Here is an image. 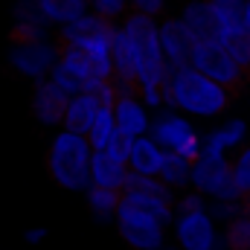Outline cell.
<instances>
[{
  "instance_id": "6da1fadb",
  "label": "cell",
  "mask_w": 250,
  "mask_h": 250,
  "mask_svg": "<svg viewBox=\"0 0 250 250\" xmlns=\"http://www.w3.org/2000/svg\"><path fill=\"white\" fill-rule=\"evenodd\" d=\"M163 99L184 108L189 114H198V117H215L227 108L230 102V93L215 84L212 79L201 76L198 70L184 67V70H175L169 73V82L163 87Z\"/></svg>"
},
{
  "instance_id": "7a4b0ae2",
  "label": "cell",
  "mask_w": 250,
  "mask_h": 250,
  "mask_svg": "<svg viewBox=\"0 0 250 250\" xmlns=\"http://www.w3.org/2000/svg\"><path fill=\"white\" fill-rule=\"evenodd\" d=\"M125 35L134 47V59H137V84L143 90L148 87H166L169 82V67L163 59V50H160V32H157V23L148 18V15H128L125 21Z\"/></svg>"
},
{
  "instance_id": "3957f363",
  "label": "cell",
  "mask_w": 250,
  "mask_h": 250,
  "mask_svg": "<svg viewBox=\"0 0 250 250\" xmlns=\"http://www.w3.org/2000/svg\"><path fill=\"white\" fill-rule=\"evenodd\" d=\"M90 157L93 151L87 140L64 131L56 137L50 148V175L64 189H87L90 187Z\"/></svg>"
},
{
  "instance_id": "277c9868",
  "label": "cell",
  "mask_w": 250,
  "mask_h": 250,
  "mask_svg": "<svg viewBox=\"0 0 250 250\" xmlns=\"http://www.w3.org/2000/svg\"><path fill=\"white\" fill-rule=\"evenodd\" d=\"M189 67L198 70L201 76L212 79L215 84H221L230 96L239 93L250 82L248 76H245V70L233 62V56L218 41H195L192 56H189Z\"/></svg>"
},
{
  "instance_id": "5b68a950",
  "label": "cell",
  "mask_w": 250,
  "mask_h": 250,
  "mask_svg": "<svg viewBox=\"0 0 250 250\" xmlns=\"http://www.w3.org/2000/svg\"><path fill=\"white\" fill-rule=\"evenodd\" d=\"M189 181L195 184L198 192H207L224 204H242V192L233 184V169L224 157H212V154H201L192 166Z\"/></svg>"
},
{
  "instance_id": "8992f818",
  "label": "cell",
  "mask_w": 250,
  "mask_h": 250,
  "mask_svg": "<svg viewBox=\"0 0 250 250\" xmlns=\"http://www.w3.org/2000/svg\"><path fill=\"white\" fill-rule=\"evenodd\" d=\"M117 221H120V233H123V239L131 245V248H137V250H160V245H163V224H160L154 215L120 204V209H117Z\"/></svg>"
},
{
  "instance_id": "52a82bcc",
  "label": "cell",
  "mask_w": 250,
  "mask_h": 250,
  "mask_svg": "<svg viewBox=\"0 0 250 250\" xmlns=\"http://www.w3.org/2000/svg\"><path fill=\"white\" fill-rule=\"evenodd\" d=\"M151 134H154V143L172 148L175 154H181V157L189 160V163L201 157V143H198L195 131L189 128L187 120H181V117H175V114H163V117H157V123H154V128H151Z\"/></svg>"
},
{
  "instance_id": "ba28073f",
  "label": "cell",
  "mask_w": 250,
  "mask_h": 250,
  "mask_svg": "<svg viewBox=\"0 0 250 250\" xmlns=\"http://www.w3.org/2000/svg\"><path fill=\"white\" fill-rule=\"evenodd\" d=\"M157 32H160V50H163V59H166L169 73L189 67V56H192L195 38L189 35L184 21H166Z\"/></svg>"
},
{
  "instance_id": "9c48e42d",
  "label": "cell",
  "mask_w": 250,
  "mask_h": 250,
  "mask_svg": "<svg viewBox=\"0 0 250 250\" xmlns=\"http://www.w3.org/2000/svg\"><path fill=\"white\" fill-rule=\"evenodd\" d=\"M178 242L184 245V250H215V224L212 215L201 212H189L178 218Z\"/></svg>"
},
{
  "instance_id": "30bf717a",
  "label": "cell",
  "mask_w": 250,
  "mask_h": 250,
  "mask_svg": "<svg viewBox=\"0 0 250 250\" xmlns=\"http://www.w3.org/2000/svg\"><path fill=\"white\" fill-rule=\"evenodd\" d=\"M56 59H59V50H53L50 44L44 41H35V44H15L12 50V64L32 76V79H41L44 73H50L56 67Z\"/></svg>"
},
{
  "instance_id": "8fae6325",
  "label": "cell",
  "mask_w": 250,
  "mask_h": 250,
  "mask_svg": "<svg viewBox=\"0 0 250 250\" xmlns=\"http://www.w3.org/2000/svg\"><path fill=\"white\" fill-rule=\"evenodd\" d=\"M67 105H70V99H67V93H64L56 82H38L32 108H35V117L41 123H47V125L64 123Z\"/></svg>"
},
{
  "instance_id": "7c38bea8",
  "label": "cell",
  "mask_w": 250,
  "mask_h": 250,
  "mask_svg": "<svg viewBox=\"0 0 250 250\" xmlns=\"http://www.w3.org/2000/svg\"><path fill=\"white\" fill-rule=\"evenodd\" d=\"M184 26L189 29V35L195 41H218V35H221V23H218L212 6L207 0L189 3L187 12H184Z\"/></svg>"
},
{
  "instance_id": "4fadbf2b",
  "label": "cell",
  "mask_w": 250,
  "mask_h": 250,
  "mask_svg": "<svg viewBox=\"0 0 250 250\" xmlns=\"http://www.w3.org/2000/svg\"><path fill=\"white\" fill-rule=\"evenodd\" d=\"M114 123H117V131H123V134L137 140V137L146 134L148 117H146L143 105L134 96H117V102H114Z\"/></svg>"
},
{
  "instance_id": "5bb4252c",
  "label": "cell",
  "mask_w": 250,
  "mask_h": 250,
  "mask_svg": "<svg viewBox=\"0 0 250 250\" xmlns=\"http://www.w3.org/2000/svg\"><path fill=\"white\" fill-rule=\"evenodd\" d=\"M111 32H114L111 21L99 18V15H82L79 21L67 23V26L62 29V44L82 47V44H87L90 38H99V35H111Z\"/></svg>"
},
{
  "instance_id": "9a60e30c",
  "label": "cell",
  "mask_w": 250,
  "mask_h": 250,
  "mask_svg": "<svg viewBox=\"0 0 250 250\" xmlns=\"http://www.w3.org/2000/svg\"><path fill=\"white\" fill-rule=\"evenodd\" d=\"M160 163H163V151L154 140L148 137H137L134 146H131V157H128V166L134 175H146V178H154L160 175Z\"/></svg>"
},
{
  "instance_id": "2e32d148",
  "label": "cell",
  "mask_w": 250,
  "mask_h": 250,
  "mask_svg": "<svg viewBox=\"0 0 250 250\" xmlns=\"http://www.w3.org/2000/svg\"><path fill=\"white\" fill-rule=\"evenodd\" d=\"M96 114H99V102H96L93 96H87V93H79V96H73V99H70V105H67L64 125H67V131H70V134L84 137V134L90 131L93 120H96Z\"/></svg>"
},
{
  "instance_id": "e0dca14e",
  "label": "cell",
  "mask_w": 250,
  "mask_h": 250,
  "mask_svg": "<svg viewBox=\"0 0 250 250\" xmlns=\"http://www.w3.org/2000/svg\"><path fill=\"white\" fill-rule=\"evenodd\" d=\"M125 175H128V169L123 163L111 160L105 151H93V157H90V181H93V187L123 189Z\"/></svg>"
},
{
  "instance_id": "ac0fdd59",
  "label": "cell",
  "mask_w": 250,
  "mask_h": 250,
  "mask_svg": "<svg viewBox=\"0 0 250 250\" xmlns=\"http://www.w3.org/2000/svg\"><path fill=\"white\" fill-rule=\"evenodd\" d=\"M245 134H248V125L242 123V120H233V123H227L224 128H218V131H212V134L207 137V148H204L201 154L224 157V151L233 148V146H239V143L245 140Z\"/></svg>"
},
{
  "instance_id": "d6986e66",
  "label": "cell",
  "mask_w": 250,
  "mask_h": 250,
  "mask_svg": "<svg viewBox=\"0 0 250 250\" xmlns=\"http://www.w3.org/2000/svg\"><path fill=\"white\" fill-rule=\"evenodd\" d=\"M59 64H62L70 76H76L82 84H84L87 79H93V62H90L87 50H82V47L59 44Z\"/></svg>"
},
{
  "instance_id": "ffe728a7",
  "label": "cell",
  "mask_w": 250,
  "mask_h": 250,
  "mask_svg": "<svg viewBox=\"0 0 250 250\" xmlns=\"http://www.w3.org/2000/svg\"><path fill=\"white\" fill-rule=\"evenodd\" d=\"M218 44L233 56V62L245 70V76L250 79V38H248V29H221L218 35Z\"/></svg>"
},
{
  "instance_id": "44dd1931",
  "label": "cell",
  "mask_w": 250,
  "mask_h": 250,
  "mask_svg": "<svg viewBox=\"0 0 250 250\" xmlns=\"http://www.w3.org/2000/svg\"><path fill=\"white\" fill-rule=\"evenodd\" d=\"M38 12L44 15V21H59V23H73L84 15V6L87 3H79V0H35Z\"/></svg>"
},
{
  "instance_id": "7402d4cb",
  "label": "cell",
  "mask_w": 250,
  "mask_h": 250,
  "mask_svg": "<svg viewBox=\"0 0 250 250\" xmlns=\"http://www.w3.org/2000/svg\"><path fill=\"white\" fill-rule=\"evenodd\" d=\"M114 131H117V123H114V111L111 108H99V114H96V120L90 125V131H87V146H90V151H105V146H108V140L114 137Z\"/></svg>"
},
{
  "instance_id": "603a6c76",
  "label": "cell",
  "mask_w": 250,
  "mask_h": 250,
  "mask_svg": "<svg viewBox=\"0 0 250 250\" xmlns=\"http://www.w3.org/2000/svg\"><path fill=\"white\" fill-rule=\"evenodd\" d=\"M120 204H125V207H134V209H143V212H148V215H154V218H157L163 227L172 221V207H169V204H163V201H157V198H151V195L123 192Z\"/></svg>"
},
{
  "instance_id": "cb8c5ba5",
  "label": "cell",
  "mask_w": 250,
  "mask_h": 250,
  "mask_svg": "<svg viewBox=\"0 0 250 250\" xmlns=\"http://www.w3.org/2000/svg\"><path fill=\"white\" fill-rule=\"evenodd\" d=\"M221 23V29H242L245 26V6L248 0H207Z\"/></svg>"
},
{
  "instance_id": "d4e9b609",
  "label": "cell",
  "mask_w": 250,
  "mask_h": 250,
  "mask_svg": "<svg viewBox=\"0 0 250 250\" xmlns=\"http://www.w3.org/2000/svg\"><path fill=\"white\" fill-rule=\"evenodd\" d=\"M123 192H137V195H151L163 204H172V195H169V187L154 181V178H146V175H134L128 172L125 175V184H123Z\"/></svg>"
},
{
  "instance_id": "484cf974",
  "label": "cell",
  "mask_w": 250,
  "mask_h": 250,
  "mask_svg": "<svg viewBox=\"0 0 250 250\" xmlns=\"http://www.w3.org/2000/svg\"><path fill=\"white\" fill-rule=\"evenodd\" d=\"M120 198H123V189H102V187H90L87 189L90 209H93L99 218H111V215H117V209H120Z\"/></svg>"
},
{
  "instance_id": "4316f807",
  "label": "cell",
  "mask_w": 250,
  "mask_h": 250,
  "mask_svg": "<svg viewBox=\"0 0 250 250\" xmlns=\"http://www.w3.org/2000/svg\"><path fill=\"white\" fill-rule=\"evenodd\" d=\"M189 175H192L189 160H184V157H181V154H175V151L163 154L160 178H163V184H166V187H184V184L189 181Z\"/></svg>"
},
{
  "instance_id": "83f0119b",
  "label": "cell",
  "mask_w": 250,
  "mask_h": 250,
  "mask_svg": "<svg viewBox=\"0 0 250 250\" xmlns=\"http://www.w3.org/2000/svg\"><path fill=\"white\" fill-rule=\"evenodd\" d=\"M224 242L230 250H250V218H233L224 230Z\"/></svg>"
},
{
  "instance_id": "f1b7e54d",
  "label": "cell",
  "mask_w": 250,
  "mask_h": 250,
  "mask_svg": "<svg viewBox=\"0 0 250 250\" xmlns=\"http://www.w3.org/2000/svg\"><path fill=\"white\" fill-rule=\"evenodd\" d=\"M131 146H134V137H128L123 131H114V137L108 140V146H105V154L111 157V160H117V163H128V157H131Z\"/></svg>"
},
{
  "instance_id": "f546056e",
  "label": "cell",
  "mask_w": 250,
  "mask_h": 250,
  "mask_svg": "<svg viewBox=\"0 0 250 250\" xmlns=\"http://www.w3.org/2000/svg\"><path fill=\"white\" fill-rule=\"evenodd\" d=\"M230 169H233V184H236V189L242 192V198L250 195V146L236 157V163H233Z\"/></svg>"
},
{
  "instance_id": "4dcf8cb0",
  "label": "cell",
  "mask_w": 250,
  "mask_h": 250,
  "mask_svg": "<svg viewBox=\"0 0 250 250\" xmlns=\"http://www.w3.org/2000/svg\"><path fill=\"white\" fill-rule=\"evenodd\" d=\"M12 41L15 44H35V41H44V26L38 23H18L12 29Z\"/></svg>"
},
{
  "instance_id": "1f68e13d",
  "label": "cell",
  "mask_w": 250,
  "mask_h": 250,
  "mask_svg": "<svg viewBox=\"0 0 250 250\" xmlns=\"http://www.w3.org/2000/svg\"><path fill=\"white\" fill-rule=\"evenodd\" d=\"M50 82H56V84L62 87L67 96H70V93H76V96L82 93V82H79L76 76H70L62 64H56V67H53V79H50Z\"/></svg>"
},
{
  "instance_id": "d6a6232c",
  "label": "cell",
  "mask_w": 250,
  "mask_h": 250,
  "mask_svg": "<svg viewBox=\"0 0 250 250\" xmlns=\"http://www.w3.org/2000/svg\"><path fill=\"white\" fill-rule=\"evenodd\" d=\"M93 3H96V12H99V18L111 21V18L123 15V9H125V3H128V0H93Z\"/></svg>"
},
{
  "instance_id": "836d02e7",
  "label": "cell",
  "mask_w": 250,
  "mask_h": 250,
  "mask_svg": "<svg viewBox=\"0 0 250 250\" xmlns=\"http://www.w3.org/2000/svg\"><path fill=\"white\" fill-rule=\"evenodd\" d=\"M134 3V12H140V15H157L160 12V6H163V0H131Z\"/></svg>"
},
{
  "instance_id": "e575fe53",
  "label": "cell",
  "mask_w": 250,
  "mask_h": 250,
  "mask_svg": "<svg viewBox=\"0 0 250 250\" xmlns=\"http://www.w3.org/2000/svg\"><path fill=\"white\" fill-rule=\"evenodd\" d=\"M181 215H189V212H201L204 209V201H201V195H189V198H184L181 201Z\"/></svg>"
},
{
  "instance_id": "d590c367",
  "label": "cell",
  "mask_w": 250,
  "mask_h": 250,
  "mask_svg": "<svg viewBox=\"0 0 250 250\" xmlns=\"http://www.w3.org/2000/svg\"><path fill=\"white\" fill-rule=\"evenodd\" d=\"M44 236H47V230H29L26 233V242L29 245H38V242H44Z\"/></svg>"
},
{
  "instance_id": "8d00e7d4",
  "label": "cell",
  "mask_w": 250,
  "mask_h": 250,
  "mask_svg": "<svg viewBox=\"0 0 250 250\" xmlns=\"http://www.w3.org/2000/svg\"><path fill=\"white\" fill-rule=\"evenodd\" d=\"M245 29H248V38H250V0H248V6H245Z\"/></svg>"
},
{
  "instance_id": "74e56055",
  "label": "cell",
  "mask_w": 250,
  "mask_h": 250,
  "mask_svg": "<svg viewBox=\"0 0 250 250\" xmlns=\"http://www.w3.org/2000/svg\"><path fill=\"white\" fill-rule=\"evenodd\" d=\"M79 3H87V0H79Z\"/></svg>"
}]
</instances>
